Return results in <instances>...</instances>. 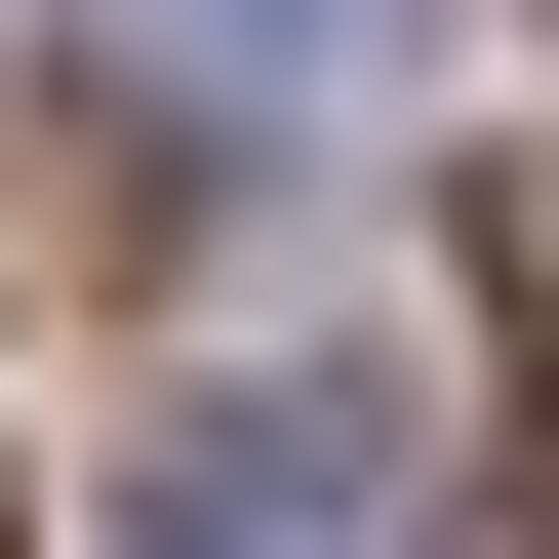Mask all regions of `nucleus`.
Segmentation results:
<instances>
[{
  "mask_svg": "<svg viewBox=\"0 0 559 559\" xmlns=\"http://www.w3.org/2000/svg\"><path fill=\"white\" fill-rule=\"evenodd\" d=\"M160 559H440V400H360V360L160 400Z\"/></svg>",
  "mask_w": 559,
  "mask_h": 559,
  "instance_id": "nucleus-1",
  "label": "nucleus"
},
{
  "mask_svg": "<svg viewBox=\"0 0 559 559\" xmlns=\"http://www.w3.org/2000/svg\"><path fill=\"white\" fill-rule=\"evenodd\" d=\"M81 40L200 120V160H280V120H360V81H400V0H81Z\"/></svg>",
  "mask_w": 559,
  "mask_h": 559,
  "instance_id": "nucleus-2",
  "label": "nucleus"
}]
</instances>
